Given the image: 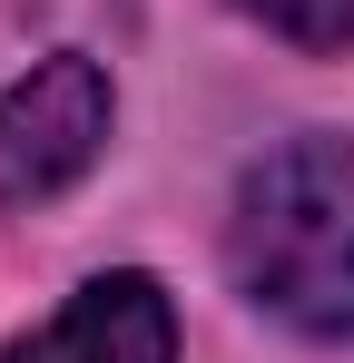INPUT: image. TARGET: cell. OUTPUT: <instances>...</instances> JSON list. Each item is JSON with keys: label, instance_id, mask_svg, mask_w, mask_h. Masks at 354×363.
<instances>
[{"label": "cell", "instance_id": "6da1fadb", "mask_svg": "<svg viewBox=\"0 0 354 363\" xmlns=\"http://www.w3.org/2000/svg\"><path fill=\"white\" fill-rule=\"evenodd\" d=\"M227 265L246 304H266L295 334H354V147L345 138H286L236 186Z\"/></svg>", "mask_w": 354, "mask_h": 363}, {"label": "cell", "instance_id": "7a4b0ae2", "mask_svg": "<svg viewBox=\"0 0 354 363\" xmlns=\"http://www.w3.org/2000/svg\"><path fill=\"white\" fill-rule=\"evenodd\" d=\"M109 69L59 50L20 89H0V206H50L59 186H79L109 147Z\"/></svg>", "mask_w": 354, "mask_h": 363}, {"label": "cell", "instance_id": "3957f363", "mask_svg": "<svg viewBox=\"0 0 354 363\" xmlns=\"http://www.w3.org/2000/svg\"><path fill=\"white\" fill-rule=\"evenodd\" d=\"M10 363H177V314L158 275H89Z\"/></svg>", "mask_w": 354, "mask_h": 363}, {"label": "cell", "instance_id": "277c9868", "mask_svg": "<svg viewBox=\"0 0 354 363\" xmlns=\"http://www.w3.org/2000/svg\"><path fill=\"white\" fill-rule=\"evenodd\" d=\"M246 20H266L276 40H295V50H345L354 40V0H236Z\"/></svg>", "mask_w": 354, "mask_h": 363}]
</instances>
